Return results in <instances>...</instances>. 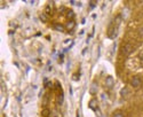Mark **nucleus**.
Returning a JSON list of instances; mask_svg holds the SVG:
<instances>
[{
    "mask_svg": "<svg viewBox=\"0 0 143 117\" xmlns=\"http://www.w3.org/2000/svg\"><path fill=\"white\" fill-rule=\"evenodd\" d=\"M121 23V15L118 14L114 16L112 22L110 23L109 28H108V38L110 39H114L118 36V31H119V25Z\"/></svg>",
    "mask_w": 143,
    "mask_h": 117,
    "instance_id": "nucleus-1",
    "label": "nucleus"
},
{
    "mask_svg": "<svg viewBox=\"0 0 143 117\" xmlns=\"http://www.w3.org/2000/svg\"><path fill=\"white\" fill-rule=\"evenodd\" d=\"M134 47H133L131 44H125L123 47H121V54L123 55H129V54H132L133 52H134Z\"/></svg>",
    "mask_w": 143,
    "mask_h": 117,
    "instance_id": "nucleus-2",
    "label": "nucleus"
},
{
    "mask_svg": "<svg viewBox=\"0 0 143 117\" xmlns=\"http://www.w3.org/2000/svg\"><path fill=\"white\" fill-rule=\"evenodd\" d=\"M131 85L134 88H137L142 85V79L139 77V76H134V77L131 79Z\"/></svg>",
    "mask_w": 143,
    "mask_h": 117,
    "instance_id": "nucleus-3",
    "label": "nucleus"
},
{
    "mask_svg": "<svg viewBox=\"0 0 143 117\" xmlns=\"http://www.w3.org/2000/svg\"><path fill=\"white\" fill-rule=\"evenodd\" d=\"M113 84H114L113 77H112V76H108V77L105 78V85H107V87L112 88L113 87Z\"/></svg>",
    "mask_w": 143,
    "mask_h": 117,
    "instance_id": "nucleus-4",
    "label": "nucleus"
},
{
    "mask_svg": "<svg viewBox=\"0 0 143 117\" xmlns=\"http://www.w3.org/2000/svg\"><path fill=\"white\" fill-rule=\"evenodd\" d=\"M89 108L93 109L94 111H96V110L98 109V105H97L96 99H92V100H91V102H89Z\"/></svg>",
    "mask_w": 143,
    "mask_h": 117,
    "instance_id": "nucleus-5",
    "label": "nucleus"
},
{
    "mask_svg": "<svg viewBox=\"0 0 143 117\" xmlns=\"http://www.w3.org/2000/svg\"><path fill=\"white\" fill-rule=\"evenodd\" d=\"M120 95H121L123 99H127V96L129 95V91L127 87H124L121 90V92H120Z\"/></svg>",
    "mask_w": 143,
    "mask_h": 117,
    "instance_id": "nucleus-6",
    "label": "nucleus"
},
{
    "mask_svg": "<svg viewBox=\"0 0 143 117\" xmlns=\"http://www.w3.org/2000/svg\"><path fill=\"white\" fill-rule=\"evenodd\" d=\"M66 17L69 18V21H73L75 18V12L72 9H68L66 11Z\"/></svg>",
    "mask_w": 143,
    "mask_h": 117,
    "instance_id": "nucleus-7",
    "label": "nucleus"
},
{
    "mask_svg": "<svg viewBox=\"0 0 143 117\" xmlns=\"http://www.w3.org/2000/svg\"><path fill=\"white\" fill-rule=\"evenodd\" d=\"M75 27H76L75 21H69L68 23H66V30H68V31H72Z\"/></svg>",
    "mask_w": 143,
    "mask_h": 117,
    "instance_id": "nucleus-8",
    "label": "nucleus"
},
{
    "mask_svg": "<svg viewBox=\"0 0 143 117\" xmlns=\"http://www.w3.org/2000/svg\"><path fill=\"white\" fill-rule=\"evenodd\" d=\"M54 29L57 30V31H61V32H63V31L65 30V28L63 27L62 24H55V25H54Z\"/></svg>",
    "mask_w": 143,
    "mask_h": 117,
    "instance_id": "nucleus-9",
    "label": "nucleus"
},
{
    "mask_svg": "<svg viewBox=\"0 0 143 117\" xmlns=\"http://www.w3.org/2000/svg\"><path fill=\"white\" fill-rule=\"evenodd\" d=\"M63 92L62 91H60V94H59V98H57V103H59V105H62L63 103Z\"/></svg>",
    "mask_w": 143,
    "mask_h": 117,
    "instance_id": "nucleus-10",
    "label": "nucleus"
},
{
    "mask_svg": "<svg viewBox=\"0 0 143 117\" xmlns=\"http://www.w3.org/2000/svg\"><path fill=\"white\" fill-rule=\"evenodd\" d=\"M112 117H125V115H124V113L121 111V110H118V111H114Z\"/></svg>",
    "mask_w": 143,
    "mask_h": 117,
    "instance_id": "nucleus-11",
    "label": "nucleus"
},
{
    "mask_svg": "<svg viewBox=\"0 0 143 117\" xmlns=\"http://www.w3.org/2000/svg\"><path fill=\"white\" fill-rule=\"evenodd\" d=\"M46 13H47V14H49V15H52V13H53V8L50 7V6H47V7H46Z\"/></svg>",
    "mask_w": 143,
    "mask_h": 117,
    "instance_id": "nucleus-12",
    "label": "nucleus"
},
{
    "mask_svg": "<svg viewBox=\"0 0 143 117\" xmlns=\"http://www.w3.org/2000/svg\"><path fill=\"white\" fill-rule=\"evenodd\" d=\"M95 6H96V1H89V9H94Z\"/></svg>",
    "mask_w": 143,
    "mask_h": 117,
    "instance_id": "nucleus-13",
    "label": "nucleus"
},
{
    "mask_svg": "<svg viewBox=\"0 0 143 117\" xmlns=\"http://www.w3.org/2000/svg\"><path fill=\"white\" fill-rule=\"evenodd\" d=\"M48 115H49V110H48V109H44L43 116H44V117H48Z\"/></svg>",
    "mask_w": 143,
    "mask_h": 117,
    "instance_id": "nucleus-14",
    "label": "nucleus"
},
{
    "mask_svg": "<svg viewBox=\"0 0 143 117\" xmlns=\"http://www.w3.org/2000/svg\"><path fill=\"white\" fill-rule=\"evenodd\" d=\"M45 86H46V87H47V86H52V83H49V80L45 79Z\"/></svg>",
    "mask_w": 143,
    "mask_h": 117,
    "instance_id": "nucleus-15",
    "label": "nucleus"
},
{
    "mask_svg": "<svg viewBox=\"0 0 143 117\" xmlns=\"http://www.w3.org/2000/svg\"><path fill=\"white\" fill-rule=\"evenodd\" d=\"M140 59H141L142 61H143V54H141V55H140Z\"/></svg>",
    "mask_w": 143,
    "mask_h": 117,
    "instance_id": "nucleus-16",
    "label": "nucleus"
}]
</instances>
